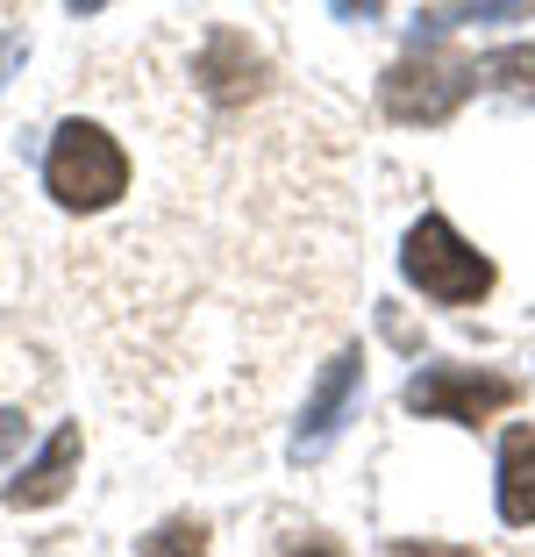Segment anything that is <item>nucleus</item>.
<instances>
[{
    "label": "nucleus",
    "instance_id": "obj_1",
    "mask_svg": "<svg viewBox=\"0 0 535 557\" xmlns=\"http://www.w3.org/2000/svg\"><path fill=\"white\" fill-rule=\"evenodd\" d=\"M43 186L58 208L100 214L129 194V158H122V144L100 122H58V136L43 150Z\"/></svg>",
    "mask_w": 535,
    "mask_h": 557
},
{
    "label": "nucleus",
    "instance_id": "obj_2",
    "mask_svg": "<svg viewBox=\"0 0 535 557\" xmlns=\"http://www.w3.org/2000/svg\"><path fill=\"white\" fill-rule=\"evenodd\" d=\"M400 278L422 300H436V308H478L500 272H493L486 250H471L443 214H422V222L407 230V244H400Z\"/></svg>",
    "mask_w": 535,
    "mask_h": 557
},
{
    "label": "nucleus",
    "instance_id": "obj_3",
    "mask_svg": "<svg viewBox=\"0 0 535 557\" xmlns=\"http://www.w3.org/2000/svg\"><path fill=\"white\" fill-rule=\"evenodd\" d=\"M478 86V65L471 58H457V50H407V58H393L386 79H378V108H386L393 122H422V129H436V122H450L457 108H464V94Z\"/></svg>",
    "mask_w": 535,
    "mask_h": 557
},
{
    "label": "nucleus",
    "instance_id": "obj_4",
    "mask_svg": "<svg viewBox=\"0 0 535 557\" xmlns=\"http://www.w3.org/2000/svg\"><path fill=\"white\" fill-rule=\"evenodd\" d=\"M407 408L428 414V422H493L521 400V379H500V372H471V364H428V372L407 379Z\"/></svg>",
    "mask_w": 535,
    "mask_h": 557
},
{
    "label": "nucleus",
    "instance_id": "obj_5",
    "mask_svg": "<svg viewBox=\"0 0 535 557\" xmlns=\"http://www.w3.org/2000/svg\"><path fill=\"white\" fill-rule=\"evenodd\" d=\"M357 379H364V350H336L328 372L314 379L300 429H293V458H322V450H328V436H336L343 408H350V394H357Z\"/></svg>",
    "mask_w": 535,
    "mask_h": 557
},
{
    "label": "nucleus",
    "instance_id": "obj_6",
    "mask_svg": "<svg viewBox=\"0 0 535 557\" xmlns=\"http://www.w3.org/2000/svg\"><path fill=\"white\" fill-rule=\"evenodd\" d=\"M200 86H208L214 108H244V100L264 94V58L250 50L244 29H214L208 50H200Z\"/></svg>",
    "mask_w": 535,
    "mask_h": 557
},
{
    "label": "nucleus",
    "instance_id": "obj_7",
    "mask_svg": "<svg viewBox=\"0 0 535 557\" xmlns=\"http://www.w3.org/2000/svg\"><path fill=\"white\" fill-rule=\"evenodd\" d=\"M72 479H79V422L50 429V443L8 479V508H50V500H65Z\"/></svg>",
    "mask_w": 535,
    "mask_h": 557
},
{
    "label": "nucleus",
    "instance_id": "obj_8",
    "mask_svg": "<svg viewBox=\"0 0 535 557\" xmlns=\"http://www.w3.org/2000/svg\"><path fill=\"white\" fill-rule=\"evenodd\" d=\"M500 522L535 529V429L514 422L500 443Z\"/></svg>",
    "mask_w": 535,
    "mask_h": 557
},
{
    "label": "nucleus",
    "instance_id": "obj_9",
    "mask_svg": "<svg viewBox=\"0 0 535 557\" xmlns=\"http://www.w3.org/2000/svg\"><path fill=\"white\" fill-rule=\"evenodd\" d=\"M528 15H535V0H436V8H422L414 29L457 36V29H471V22H528Z\"/></svg>",
    "mask_w": 535,
    "mask_h": 557
},
{
    "label": "nucleus",
    "instance_id": "obj_10",
    "mask_svg": "<svg viewBox=\"0 0 535 557\" xmlns=\"http://www.w3.org/2000/svg\"><path fill=\"white\" fill-rule=\"evenodd\" d=\"M486 79L500 86V94H514V100H528V108H535V44L493 50V58H486Z\"/></svg>",
    "mask_w": 535,
    "mask_h": 557
},
{
    "label": "nucleus",
    "instance_id": "obj_11",
    "mask_svg": "<svg viewBox=\"0 0 535 557\" xmlns=\"http://www.w3.org/2000/svg\"><path fill=\"white\" fill-rule=\"evenodd\" d=\"M144 550H208V522H164L158 536H144Z\"/></svg>",
    "mask_w": 535,
    "mask_h": 557
},
{
    "label": "nucleus",
    "instance_id": "obj_12",
    "mask_svg": "<svg viewBox=\"0 0 535 557\" xmlns=\"http://www.w3.org/2000/svg\"><path fill=\"white\" fill-rule=\"evenodd\" d=\"M22 450V408H0V465Z\"/></svg>",
    "mask_w": 535,
    "mask_h": 557
},
{
    "label": "nucleus",
    "instance_id": "obj_13",
    "mask_svg": "<svg viewBox=\"0 0 535 557\" xmlns=\"http://www.w3.org/2000/svg\"><path fill=\"white\" fill-rule=\"evenodd\" d=\"M328 8H336L343 22H378L386 15V0H328Z\"/></svg>",
    "mask_w": 535,
    "mask_h": 557
},
{
    "label": "nucleus",
    "instance_id": "obj_14",
    "mask_svg": "<svg viewBox=\"0 0 535 557\" xmlns=\"http://www.w3.org/2000/svg\"><path fill=\"white\" fill-rule=\"evenodd\" d=\"M8 58H15V44H8V36H0V65H8Z\"/></svg>",
    "mask_w": 535,
    "mask_h": 557
},
{
    "label": "nucleus",
    "instance_id": "obj_15",
    "mask_svg": "<svg viewBox=\"0 0 535 557\" xmlns=\"http://www.w3.org/2000/svg\"><path fill=\"white\" fill-rule=\"evenodd\" d=\"M72 8H79V15H94V8H100V0H72Z\"/></svg>",
    "mask_w": 535,
    "mask_h": 557
}]
</instances>
